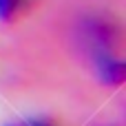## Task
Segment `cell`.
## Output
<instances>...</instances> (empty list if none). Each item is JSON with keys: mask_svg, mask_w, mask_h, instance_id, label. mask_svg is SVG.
I'll use <instances>...</instances> for the list:
<instances>
[{"mask_svg": "<svg viewBox=\"0 0 126 126\" xmlns=\"http://www.w3.org/2000/svg\"><path fill=\"white\" fill-rule=\"evenodd\" d=\"M82 38L89 49H93V58L113 55L122 42V29L113 18L91 16L82 22Z\"/></svg>", "mask_w": 126, "mask_h": 126, "instance_id": "6da1fadb", "label": "cell"}, {"mask_svg": "<svg viewBox=\"0 0 126 126\" xmlns=\"http://www.w3.org/2000/svg\"><path fill=\"white\" fill-rule=\"evenodd\" d=\"M95 60V73L97 78L109 84V86H122L126 82V62L117 55H100V58H93Z\"/></svg>", "mask_w": 126, "mask_h": 126, "instance_id": "7a4b0ae2", "label": "cell"}, {"mask_svg": "<svg viewBox=\"0 0 126 126\" xmlns=\"http://www.w3.org/2000/svg\"><path fill=\"white\" fill-rule=\"evenodd\" d=\"M33 9V0H0V22L16 24L29 16Z\"/></svg>", "mask_w": 126, "mask_h": 126, "instance_id": "3957f363", "label": "cell"}, {"mask_svg": "<svg viewBox=\"0 0 126 126\" xmlns=\"http://www.w3.org/2000/svg\"><path fill=\"white\" fill-rule=\"evenodd\" d=\"M22 126H64L60 120L55 117H49V115H38V117H29V120H22Z\"/></svg>", "mask_w": 126, "mask_h": 126, "instance_id": "277c9868", "label": "cell"}, {"mask_svg": "<svg viewBox=\"0 0 126 126\" xmlns=\"http://www.w3.org/2000/svg\"><path fill=\"white\" fill-rule=\"evenodd\" d=\"M4 126H22V122H9V124H4Z\"/></svg>", "mask_w": 126, "mask_h": 126, "instance_id": "5b68a950", "label": "cell"}]
</instances>
